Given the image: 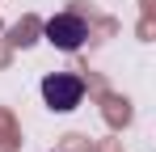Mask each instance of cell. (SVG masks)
Masks as SVG:
<instances>
[{
    "instance_id": "cell-2",
    "label": "cell",
    "mask_w": 156,
    "mask_h": 152,
    "mask_svg": "<svg viewBox=\"0 0 156 152\" xmlns=\"http://www.w3.org/2000/svg\"><path fill=\"white\" fill-rule=\"evenodd\" d=\"M42 34H47V42L59 51H76L84 38H89V25H84V17H76V13H55L51 21L42 25Z\"/></svg>"
},
{
    "instance_id": "cell-1",
    "label": "cell",
    "mask_w": 156,
    "mask_h": 152,
    "mask_svg": "<svg viewBox=\"0 0 156 152\" xmlns=\"http://www.w3.org/2000/svg\"><path fill=\"white\" fill-rule=\"evenodd\" d=\"M42 97H47V106H51V110L68 114V110H76V106H80L84 85H80L76 76H68V72H51L47 80H42Z\"/></svg>"
}]
</instances>
